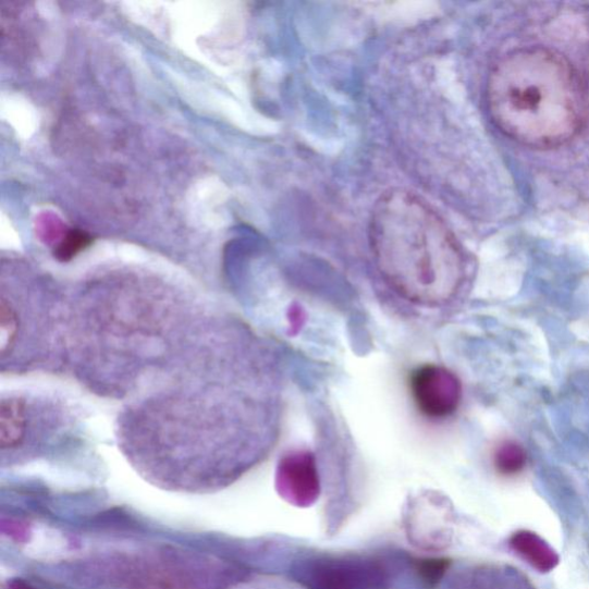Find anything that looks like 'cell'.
<instances>
[{
    "mask_svg": "<svg viewBox=\"0 0 589 589\" xmlns=\"http://www.w3.org/2000/svg\"><path fill=\"white\" fill-rule=\"evenodd\" d=\"M370 243L384 282L417 306L442 307L463 283L465 260L457 238L413 193L397 189L380 197L370 221Z\"/></svg>",
    "mask_w": 589,
    "mask_h": 589,
    "instance_id": "6da1fadb",
    "label": "cell"
},
{
    "mask_svg": "<svg viewBox=\"0 0 589 589\" xmlns=\"http://www.w3.org/2000/svg\"><path fill=\"white\" fill-rule=\"evenodd\" d=\"M565 60L528 48L503 57L487 81V109L505 135L536 148L564 144L578 131L581 98Z\"/></svg>",
    "mask_w": 589,
    "mask_h": 589,
    "instance_id": "7a4b0ae2",
    "label": "cell"
},
{
    "mask_svg": "<svg viewBox=\"0 0 589 589\" xmlns=\"http://www.w3.org/2000/svg\"><path fill=\"white\" fill-rule=\"evenodd\" d=\"M452 507L441 493L421 491L406 500L402 523L406 538L419 550L441 552L452 536Z\"/></svg>",
    "mask_w": 589,
    "mask_h": 589,
    "instance_id": "3957f363",
    "label": "cell"
},
{
    "mask_svg": "<svg viewBox=\"0 0 589 589\" xmlns=\"http://www.w3.org/2000/svg\"><path fill=\"white\" fill-rule=\"evenodd\" d=\"M409 390L418 413L432 421L452 417L462 400L458 378L437 364H425L414 370L409 378Z\"/></svg>",
    "mask_w": 589,
    "mask_h": 589,
    "instance_id": "277c9868",
    "label": "cell"
},
{
    "mask_svg": "<svg viewBox=\"0 0 589 589\" xmlns=\"http://www.w3.org/2000/svg\"><path fill=\"white\" fill-rule=\"evenodd\" d=\"M277 490L282 499L297 507L312 505L320 494L315 455L299 451L284 455L278 466Z\"/></svg>",
    "mask_w": 589,
    "mask_h": 589,
    "instance_id": "5b68a950",
    "label": "cell"
},
{
    "mask_svg": "<svg viewBox=\"0 0 589 589\" xmlns=\"http://www.w3.org/2000/svg\"><path fill=\"white\" fill-rule=\"evenodd\" d=\"M514 550L538 570L548 573L559 563V556L539 536L528 531L516 533L512 539Z\"/></svg>",
    "mask_w": 589,
    "mask_h": 589,
    "instance_id": "8992f818",
    "label": "cell"
},
{
    "mask_svg": "<svg viewBox=\"0 0 589 589\" xmlns=\"http://www.w3.org/2000/svg\"><path fill=\"white\" fill-rule=\"evenodd\" d=\"M526 463L521 446L515 442H504L495 454V466L502 475L511 476L520 473Z\"/></svg>",
    "mask_w": 589,
    "mask_h": 589,
    "instance_id": "52a82bcc",
    "label": "cell"
},
{
    "mask_svg": "<svg viewBox=\"0 0 589 589\" xmlns=\"http://www.w3.org/2000/svg\"><path fill=\"white\" fill-rule=\"evenodd\" d=\"M450 561L444 559L422 560L418 563V573L429 585H437L444 576Z\"/></svg>",
    "mask_w": 589,
    "mask_h": 589,
    "instance_id": "ba28073f",
    "label": "cell"
},
{
    "mask_svg": "<svg viewBox=\"0 0 589 589\" xmlns=\"http://www.w3.org/2000/svg\"><path fill=\"white\" fill-rule=\"evenodd\" d=\"M91 238L88 234L79 231H72L63 245L57 250V256L62 259H69L90 245Z\"/></svg>",
    "mask_w": 589,
    "mask_h": 589,
    "instance_id": "9c48e42d",
    "label": "cell"
},
{
    "mask_svg": "<svg viewBox=\"0 0 589 589\" xmlns=\"http://www.w3.org/2000/svg\"><path fill=\"white\" fill-rule=\"evenodd\" d=\"M9 589H36V588H34L33 586H30L29 584L23 580H13L10 584Z\"/></svg>",
    "mask_w": 589,
    "mask_h": 589,
    "instance_id": "30bf717a",
    "label": "cell"
}]
</instances>
